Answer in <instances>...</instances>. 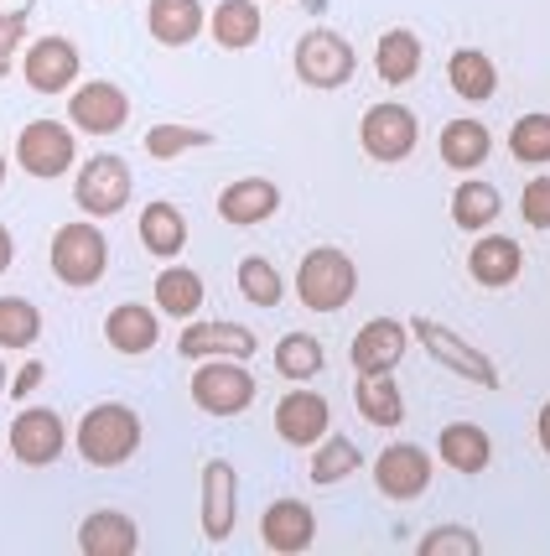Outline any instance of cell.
<instances>
[{"label": "cell", "mask_w": 550, "mask_h": 556, "mask_svg": "<svg viewBox=\"0 0 550 556\" xmlns=\"http://www.w3.org/2000/svg\"><path fill=\"white\" fill-rule=\"evenodd\" d=\"M78 458L94 463V468H120V463L136 458L141 447V416L120 406V401H104V406H89L84 421H78Z\"/></svg>", "instance_id": "1"}, {"label": "cell", "mask_w": 550, "mask_h": 556, "mask_svg": "<svg viewBox=\"0 0 550 556\" xmlns=\"http://www.w3.org/2000/svg\"><path fill=\"white\" fill-rule=\"evenodd\" d=\"M354 291H359V266L337 244H317V250H307V261L296 266V296H302V307H311V313L348 307Z\"/></svg>", "instance_id": "2"}, {"label": "cell", "mask_w": 550, "mask_h": 556, "mask_svg": "<svg viewBox=\"0 0 550 556\" xmlns=\"http://www.w3.org/2000/svg\"><path fill=\"white\" fill-rule=\"evenodd\" d=\"M110 266V244L99 235V224H63L52 235V276L63 287H94Z\"/></svg>", "instance_id": "3"}, {"label": "cell", "mask_w": 550, "mask_h": 556, "mask_svg": "<svg viewBox=\"0 0 550 556\" xmlns=\"http://www.w3.org/2000/svg\"><path fill=\"white\" fill-rule=\"evenodd\" d=\"M192 401L208 416H240L255 401V375L244 369V359H208L192 375Z\"/></svg>", "instance_id": "4"}, {"label": "cell", "mask_w": 550, "mask_h": 556, "mask_svg": "<svg viewBox=\"0 0 550 556\" xmlns=\"http://www.w3.org/2000/svg\"><path fill=\"white\" fill-rule=\"evenodd\" d=\"M410 333L426 343L431 359H436V364L457 369L462 380H473V386H483V390H499V369H494V359H488L483 349H473V343L462 339V333L442 328L436 317H410Z\"/></svg>", "instance_id": "5"}, {"label": "cell", "mask_w": 550, "mask_h": 556, "mask_svg": "<svg viewBox=\"0 0 550 556\" xmlns=\"http://www.w3.org/2000/svg\"><path fill=\"white\" fill-rule=\"evenodd\" d=\"M296 78L307 89H343L354 78V48H348V37H337L328 26L307 31L296 42Z\"/></svg>", "instance_id": "6"}, {"label": "cell", "mask_w": 550, "mask_h": 556, "mask_svg": "<svg viewBox=\"0 0 550 556\" xmlns=\"http://www.w3.org/2000/svg\"><path fill=\"white\" fill-rule=\"evenodd\" d=\"M130 167H125V156H94V162H84L78 172V182H73V198H78V208L89 218H115L130 203Z\"/></svg>", "instance_id": "7"}, {"label": "cell", "mask_w": 550, "mask_h": 556, "mask_svg": "<svg viewBox=\"0 0 550 556\" xmlns=\"http://www.w3.org/2000/svg\"><path fill=\"white\" fill-rule=\"evenodd\" d=\"M63 447H68V427H63V416L48 412V406H26V412L11 421V453H16V463H26V468L57 463Z\"/></svg>", "instance_id": "8"}, {"label": "cell", "mask_w": 550, "mask_h": 556, "mask_svg": "<svg viewBox=\"0 0 550 556\" xmlns=\"http://www.w3.org/2000/svg\"><path fill=\"white\" fill-rule=\"evenodd\" d=\"M359 141L374 162H406L415 141H421V125H415L406 104H374L359 125Z\"/></svg>", "instance_id": "9"}, {"label": "cell", "mask_w": 550, "mask_h": 556, "mask_svg": "<svg viewBox=\"0 0 550 556\" xmlns=\"http://www.w3.org/2000/svg\"><path fill=\"white\" fill-rule=\"evenodd\" d=\"M73 151H78V141L63 121H31L16 136V162L31 177H63L73 167Z\"/></svg>", "instance_id": "10"}, {"label": "cell", "mask_w": 550, "mask_h": 556, "mask_svg": "<svg viewBox=\"0 0 550 556\" xmlns=\"http://www.w3.org/2000/svg\"><path fill=\"white\" fill-rule=\"evenodd\" d=\"M374 484L384 500H421L431 489V453L415 442H389L374 458Z\"/></svg>", "instance_id": "11"}, {"label": "cell", "mask_w": 550, "mask_h": 556, "mask_svg": "<svg viewBox=\"0 0 550 556\" xmlns=\"http://www.w3.org/2000/svg\"><path fill=\"white\" fill-rule=\"evenodd\" d=\"M410 349V323H395V317H374V323H363L359 333H354V349H348V359L359 375H389L395 364L406 359Z\"/></svg>", "instance_id": "12"}, {"label": "cell", "mask_w": 550, "mask_h": 556, "mask_svg": "<svg viewBox=\"0 0 550 556\" xmlns=\"http://www.w3.org/2000/svg\"><path fill=\"white\" fill-rule=\"evenodd\" d=\"M240 520V479H234V463L214 458L203 468V535L208 541H229Z\"/></svg>", "instance_id": "13"}, {"label": "cell", "mask_w": 550, "mask_h": 556, "mask_svg": "<svg viewBox=\"0 0 550 556\" xmlns=\"http://www.w3.org/2000/svg\"><path fill=\"white\" fill-rule=\"evenodd\" d=\"M333 427V412H328V401L317 395V390H291L281 395V406H276V432L286 437L291 447H317L322 437Z\"/></svg>", "instance_id": "14"}, {"label": "cell", "mask_w": 550, "mask_h": 556, "mask_svg": "<svg viewBox=\"0 0 550 556\" xmlns=\"http://www.w3.org/2000/svg\"><path fill=\"white\" fill-rule=\"evenodd\" d=\"M68 121L89 136H115L125 121H130V99L115 84H84L78 94L68 99Z\"/></svg>", "instance_id": "15"}, {"label": "cell", "mask_w": 550, "mask_h": 556, "mask_svg": "<svg viewBox=\"0 0 550 556\" xmlns=\"http://www.w3.org/2000/svg\"><path fill=\"white\" fill-rule=\"evenodd\" d=\"M26 84L37 89V94H63L73 78H78V48H73L68 37H42V42H31L26 48Z\"/></svg>", "instance_id": "16"}, {"label": "cell", "mask_w": 550, "mask_h": 556, "mask_svg": "<svg viewBox=\"0 0 550 556\" xmlns=\"http://www.w3.org/2000/svg\"><path fill=\"white\" fill-rule=\"evenodd\" d=\"M311 535H317V515H311V505H302V500H276V505H265L260 541L270 546V552L296 556V552H307L311 546Z\"/></svg>", "instance_id": "17"}, {"label": "cell", "mask_w": 550, "mask_h": 556, "mask_svg": "<svg viewBox=\"0 0 550 556\" xmlns=\"http://www.w3.org/2000/svg\"><path fill=\"white\" fill-rule=\"evenodd\" d=\"M276 208H281V188L270 177H240V182H229L218 193V214H223V224H234V229H255Z\"/></svg>", "instance_id": "18"}, {"label": "cell", "mask_w": 550, "mask_h": 556, "mask_svg": "<svg viewBox=\"0 0 550 556\" xmlns=\"http://www.w3.org/2000/svg\"><path fill=\"white\" fill-rule=\"evenodd\" d=\"M177 349H182L188 359H250L260 343H255V333L240 328V323H192Z\"/></svg>", "instance_id": "19"}, {"label": "cell", "mask_w": 550, "mask_h": 556, "mask_svg": "<svg viewBox=\"0 0 550 556\" xmlns=\"http://www.w3.org/2000/svg\"><path fill=\"white\" fill-rule=\"evenodd\" d=\"M136 546H141V531L120 509H94L78 526V552L84 556H136Z\"/></svg>", "instance_id": "20"}, {"label": "cell", "mask_w": 550, "mask_h": 556, "mask_svg": "<svg viewBox=\"0 0 550 556\" xmlns=\"http://www.w3.org/2000/svg\"><path fill=\"white\" fill-rule=\"evenodd\" d=\"M468 270H473L478 287H514L520 270H525V255H520V244L509 235H483L473 244V255H468Z\"/></svg>", "instance_id": "21"}, {"label": "cell", "mask_w": 550, "mask_h": 556, "mask_svg": "<svg viewBox=\"0 0 550 556\" xmlns=\"http://www.w3.org/2000/svg\"><path fill=\"white\" fill-rule=\"evenodd\" d=\"M104 339H110L115 354H151L156 339H162V323L141 302H120L115 313L104 317Z\"/></svg>", "instance_id": "22"}, {"label": "cell", "mask_w": 550, "mask_h": 556, "mask_svg": "<svg viewBox=\"0 0 550 556\" xmlns=\"http://www.w3.org/2000/svg\"><path fill=\"white\" fill-rule=\"evenodd\" d=\"M203 5L197 0H151L145 5V26H151V37L162 42V48H188L192 37L203 31Z\"/></svg>", "instance_id": "23"}, {"label": "cell", "mask_w": 550, "mask_h": 556, "mask_svg": "<svg viewBox=\"0 0 550 556\" xmlns=\"http://www.w3.org/2000/svg\"><path fill=\"white\" fill-rule=\"evenodd\" d=\"M436 447H442V463H447V468H457V473H483V468H488V458H494V442H488V432H483V427H473V421H452V427H442Z\"/></svg>", "instance_id": "24"}, {"label": "cell", "mask_w": 550, "mask_h": 556, "mask_svg": "<svg viewBox=\"0 0 550 556\" xmlns=\"http://www.w3.org/2000/svg\"><path fill=\"white\" fill-rule=\"evenodd\" d=\"M488 151H494V136H488V125L483 121H447L442 125V162H447L452 172L483 167Z\"/></svg>", "instance_id": "25"}, {"label": "cell", "mask_w": 550, "mask_h": 556, "mask_svg": "<svg viewBox=\"0 0 550 556\" xmlns=\"http://www.w3.org/2000/svg\"><path fill=\"white\" fill-rule=\"evenodd\" d=\"M141 244L151 255H162V261L182 255V244H188V218H182V208H177V203H145L141 208Z\"/></svg>", "instance_id": "26"}, {"label": "cell", "mask_w": 550, "mask_h": 556, "mask_svg": "<svg viewBox=\"0 0 550 556\" xmlns=\"http://www.w3.org/2000/svg\"><path fill=\"white\" fill-rule=\"evenodd\" d=\"M208 26H214V42L223 52H244L260 42V11H255V0H223L214 16H208Z\"/></svg>", "instance_id": "27"}, {"label": "cell", "mask_w": 550, "mask_h": 556, "mask_svg": "<svg viewBox=\"0 0 550 556\" xmlns=\"http://www.w3.org/2000/svg\"><path fill=\"white\" fill-rule=\"evenodd\" d=\"M447 78H452V89L468 99V104H483V99H494V89H499V68H494V58L478 52V48L452 52Z\"/></svg>", "instance_id": "28"}, {"label": "cell", "mask_w": 550, "mask_h": 556, "mask_svg": "<svg viewBox=\"0 0 550 556\" xmlns=\"http://www.w3.org/2000/svg\"><path fill=\"white\" fill-rule=\"evenodd\" d=\"M374 68H380L384 84H410L415 73H421V37L406 31V26H395V31H384L380 37V52H374Z\"/></svg>", "instance_id": "29"}, {"label": "cell", "mask_w": 550, "mask_h": 556, "mask_svg": "<svg viewBox=\"0 0 550 556\" xmlns=\"http://www.w3.org/2000/svg\"><path fill=\"white\" fill-rule=\"evenodd\" d=\"M354 401H359V416L374 421V427H400L406 421V395H400V386L389 375H359Z\"/></svg>", "instance_id": "30"}, {"label": "cell", "mask_w": 550, "mask_h": 556, "mask_svg": "<svg viewBox=\"0 0 550 556\" xmlns=\"http://www.w3.org/2000/svg\"><path fill=\"white\" fill-rule=\"evenodd\" d=\"M503 198L494 182H457L452 193V224L457 229H468V235H478V229H488L494 218H499Z\"/></svg>", "instance_id": "31"}, {"label": "cell", "mask_w": 550, "mask_h": 556, "mask_svg": "<svg viewBox=\"0 0 550 556\" xmlns=\"http://www.w3.org/2000/svg\"><path fill=\"white\" fill-rule=\"evenodd\" d=\"M156 307L167 317H192L203 307V276L192 266H167L156 276Z\"/></svg>", "instance_id": "32"}, {"label": "cell", "mask_w": 550, "mask_h": 556, "mask_svg": "<svg viewBox=\"0 0 550 556\" xmlns=\"http://www.w3.org/2000/svg\"><path fill=\"white\" fill-rule=\"evenodd\" d=\"M359 468H363V453L348 437H322L317 453H311V484H337V479H348Z\"/></svg>", "instance_id": "33"}, {"label": "cell", "mask_w": 550, "mask_h": 556, "mask_svg": "<svg viewBox=\"0 0 550 556\" xmlns=\"http://www.w3.org/2000/svg\"><path fill=\"white\" fill-rule=\"evenodd\" d=\"M42 339V313L26 296H0V349H31Z\"/></svg>", "instance_id": "34"}, {"label": "cell", "mask_w": 550, "mask_h": 556, "mask_svg": "<svg viewBox=\"0 0 550 556\" xmlns=\"http://www.w3.org/2000/svg\"><path fill=\"white\" fill-rule=\"evenodd\" d=\"M322 343L311 339V333H286V339L276 343V369L286 375V380H311V375H322Z\"/></svg>", "instance_id": "35"}, {"label": "cell", "mask_w": 550, "mask_h": 556, "mask_svg": "<svg viewBox=\"0 0 550 556\" xmlns=\"http://www.w3.org/2000/svg\"><path fill=\"white\" fill-rule=\"evenodd\" d=\"M240 291L255 302V307H281L286 281H281V270L270 266L265 255H244V261H240Z\"/></svg>", "instance_id": "36"}, {"label": "cell", "mask_w": 550, "mask_h": 556, "mask_svg": "<svg viewBox=\"0 0 550 556\" xmlns=\"http://www.w3.org/2000/svg\"><path fill=\"white\" fill-rule=\"evenodd\" d=\"M509 151H514V162L546 167L550 162V115H525V121H514V130H509Z\"/></svg>", "instance_id": "37"}, {"label": "cell", "mask_w": 550, "mask_h": 556, "mask_svg": "<svg viewBox=\"0 0 550 556\" xmlns=\"http://www.w3.org/2000/svg\"><path fill=\"white\" fill-rule=\"evenodd\" d=\"M214 136L208 130H192V125H151L145 130V156H156V162H171V156H182L192 146H208Z\"/></svg>", "instance_id": "38"}, {"label": "cell", "mask_w": 550, "mask_h": 556, "mask_svg": "<svg viewBox=\"0 0 550 556\" xmlns=\"http://www.w3.org/2000/svg\"><path fill=\"white\" fill-rule=\"evenodd\" d=\"M478 535L462 531V526H436V531H426L421 541H415V552L421 556H478Z\"/></svg>", "instance_id": "39"}, {"label": "cell", "mask_w": 550, "mask_h": 556, "mask_svg": "<svg viewBox=\"0 0 550 556\" xmlns=\"http://www.w3.org/2000/svg\"><path fill=\"white\" fill-rule=\"evenodd\" d=\"M520 214H525L529 229H550V177H535V182H525Z\"/></svg>", "instance_id": "40"}, {"label": "cell", "mask_w": 550, "mask_h": 556, "mask_svg": "<svg viewBox=\"0 0 550 556\" xmlns=\"http://www.w3.org/2000/svg\"><path fill=\"white\" fill-rule=\"evenodd\" d=\"M22 37H26V11H0V58H5V63L16 58Z\"/></svg>", "instance_id": "41"}, {"label": "cell", "mask_w": 550, "mask_h": 556, "mask_svg": "<svg viewBox=\"0 0 550 556\" xmlns=\"http://www.w3.org/2000/svg\"><path fill=\"white\" fill-rule=\"evenodd\" d=\"M37 386H42V364H37V359H26V364H22V375H16V395L26 401V395H31Z\"/></svg>", "instance_id": "42"}, {"label": "cell", "mask_w": 550, "mask_h": 556, "mask_svg": "<svg viewBox=\"0 0 550 556\" xmlns=\"http://www.w3.org/2000/svg\"><path fill=\"white\" fill-rule=\"evenodd\" d=\"M11 255H16V244H11V229L0 224V276L11 270Z\"/></svg>", "instance_id": "43"}, {"label": "cell", "mask_w": 550, "mask_h": 556, "mask_svg": "<svg viewBox=\"0 0 550 556\" xmlns=\"http://www.w3.org/2000/svg\"><path fill=\"white\" fill-rule=\"evenodd\" d=\"M535 437H540V447L550 453V406H540V416H535Z\"/></svg>", "instance_id": "44"}, {"label": "cell", "mask_w": 550, "mask_h": 556, "mask_svg": "<svg viewBox=\"0 0 550 556\" xmlns=\"http://www.w3.org/2000/svg\"><path fill=\"white\" fill-rule=\"evenodd\" d=\"M0 395H5V364H0Z\"/></svg>", "instance_id": "45"}, {"label": "cell", "mask_w": 550, "mask_h": 556, "mask_svg": "<svg viewBox=\"0 0 550 556\" xmlns=\"http://www.w3.org/2000/svg\"><path fill=\"white\" fill-rule=\"evenodd\" d=\"M0 188H5V156H0Z\"/></svg>", "instance_id": "46"}, {"label": "cell", "mask_w": 550, "mask_h": 556, "mask_svg": "<svg viewBox=\"0 0 550 556\" xmlns=\"http://www.w3.org/2000/svg\"><path fill=\"white\" fill-rule=\"evenodd\" d=\"M5 73H11V63H5V58H0V78H5Z\"/></svg>", "instance_id": "47"}]
</instances>
